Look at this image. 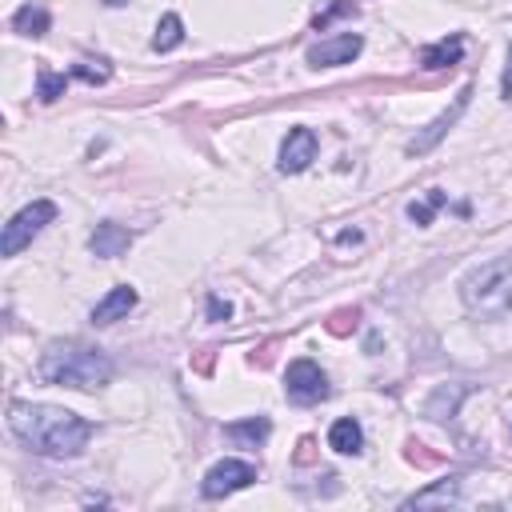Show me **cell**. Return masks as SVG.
<instances>
[{
	"instance_id": "cell-14",
	"label": "cell",
	"mask_w": 512,
	"mask_h": 512,
	"mask_svg": "<svg viewBox=\"0 0 512 512\" xmlns=\"http://www.w3.org/2000/svg\"><path fill=\"white\" fill-rule=\"evenodd\" d=\"M328 448L340 452V456H356V452L364 448V432H360V424H356L352 416H340V420L328 428Z\"/></svg>"
},
{
	"instance_id": "cell-13",
	"label": "cell",
	"mask_w": 512,
	"mask_h": 512,
	"mask_svg": "<svg viewBox=\"0 0 512 512\" xmlns=\"http://www.w3.org/2000/svg\"><path fill=\"white\" fill-rule=\"evenodd\" d=\"M464 396H468L464 384H440V388L424 400V416H428V420H452Z\"/></svg>"
},
{
	"instance_id": "cell-25",
	"label": "cell",
	"mask_w": 512,
	"mask_h": 512,
	"mask_svg": "<svg viewBox=\"0 0 512 512\" xmlns=\"http://www.w3.org/2000/svg\"><path fill=\"white\" fill-rule=\"evenodd\" d=\"M104 4H108V8H120V4H128V0H104Z\"/></svg>"
},
{
	"instance_id": "cell-15",
	"label": "cell",
	"mask_w": 512,
	"mask_h": 512,
	"mask_svg": "<svg viewBox=\"0 0 512 512\" xmlns=\"http://www.w3.org/2000/svg\"><path fill=\"white\" fill-rule=\"evenodd\" d=\"M268 432H272L268 416H248V420H232V424H224V436H228V440H236V444H244V448L264 444V440H268Z\"/></svg>"
},
{
	"instance_id": "cell-8",
	"label": "cell",
	"mask_w": 512,
	"mask_h": 512,
	"mask_svg": "<svg viewBox=\"0 0 512 512\" xmlns=\"http://www.w3.org/2000/svg\"><path fill=\"white\" fill-rule=\"evenodd\" d=\"M364 48V36L360 32H340L332 40H320L308 48V64L312 68H336V64H352Z\"/></svg>"
},
{
	"instance_id": "cell-17",
	"label": "cell",
	"mask_w": 512,
	"mask_h": 512,
	"mask_svg": "<svg viewBox=\"0 0 512 512\" xmlns=\"http://www.w3.org/2000/svg\"><path fill=\"white\" fill-rule=\"evenodd\" d=\"M456 500H460V480L448 476V480H440V484H432V488L408 496L404 504H408V508H428V504H456Z\"/></svg>"
},
{
	"instance_id": "cell-22",
	"label": "cell",
	"mask_w": 512,
	"mask_h": 512,
	"mask_svg": "<svg viewBox=\"0 0 512 512\" xmlns=\"http://www.w3.org/2000/svg\"><path fill=\"white\" fill-rule=\"evenodd\" d=\"M340 16H356V4L352 0H328V8L324 12H316V20H312V28L316 32H324L332 20H340Z\"/></svg>"
},
{
	"instance_id": "cell-4",
	"label": "cell",
	"mask_w": 512,
	"mask_h": 512,
	"mask_svg": "<svg viewBox=\"0 0 512 512\" xmlns=\"http://www.w3.org/2000/svg\"><path fill=\"white\" fill-rule=\"evenodd\" d=\"M52 220H56V204H52V200H32V204H24V208L4 224V232H0V256H16L20 248H28Z\"/></svg>"
},
{
	"instance_id": "cell-2",
	"label": "cell",
	"mask_w": 512,
	"mask_h": 512,
	"mask_svg": "<svg viewBox=\"0 0 512 512\" xmlns=\"http://www.w3.org/2000/svg\"><path fill=\"white\" fill-rule=\"evenodd\" d=\"M112 376H116L112 356L92 344H80V340H56L40 356V380L60 384V388L92 392V388H104Z\"/></svg>"
},
{
	"instance_id": "cell-6",
	"label": "cell",
	"mask_w": 512,
	"mask_h": 512,
	"mask_svg": "<svg viewBox=\"0 0 512 512\" xmlns=\"http://www.w3.org/2000/svg\"><path fill=\"white\" fill-rule=\"evenodd\" d=\"M284 392L296 404H316V400L328 396V376L320 372L316 360H292L288 372H284Z\"/></svg>"
},
{
	"instance_id": "cell-19",
	"label": "cell",
	"mask_w": 512,
	"mask_h": 512,
	"mask_svg": "<svg viewBox=\"0 0 512 512\" xmlns=\"http://www.w3.org/2000/svg\"><path fill=\"white\" fill-rule=\"evenodd\" d=\"M444 200H448V196H444L440 188H428L424 200H412V204H408V220H412L416 228H428L432 216H436V208H444Z\"/></svg>"
},
{
	"instance_id": "cell-10",
	"label": "cell",
	"mask_w": 512,
	"mask_h": 512,
	"mask_svg": "<svg viewBox=\"0 0 512 512\" xmlns=\"http://www.w3.org/2000/svg\"><path fill=\"white\" fill-rule=\"evenodd\" d=\"M128 244H132V232H128L124 224H116V220H100V224L92 228V236H88V248H92V256H100V260L124 256Z\"/></svg>"
},
{
	"instance_id": "cell-9",
	"label": "cell",
	"mask_w": 512,
	"mask_h": 512,
	"mask_svg": "<svg viewBox=\"0 0 512 512\" xmlns=\"http://www.w3.org/2000/svg\"><path fill=\"white\" fill-rule=\"evenodd\" d=\"M316 160V132L312 128H288L284 144H280V172H304Z\"/></svg>"
},
{
	"instance_id": "cell-21",
	"label": "cell",
	"mask_w": 512,
	"mask_h": 512,
	"mask_svg": "<svg viewBox=\"0 0 512 512\" xmlns=\"http://www.w3.org/2000/svg\"><path fill=\"white\" fill-rule=\"evenodd\" d=\"M68 76L72 80H84V84H104L112 76V68H108V60H80V64H72Z\"/></svg>"
},
{
	"instance_id": "cell-5",
	"label": "cell",
	"mask_w": 512,
	"mask_h": 512,
	"mask_svg": "<svg viewBox=\"0 0 512 512\" xmlns=\"http://www.w3.org/2000/svg\"><path fill=\"white\" fill-rule=\"evenodd\" d=\"M256 480V468L248 464V460H220V464H212L208 472H204V484H200V496L204 500H220V496H232V492H240V488H248Z\"/></svg>"
},
{
	"instance_id": "cell-16",
	"label": "cell",
	"mask_w": 512,
	"mask_h": 512,
	"mask_svg": "<svg viewBox=\"0 0 512 512\" xmlns=\"http://www.w3.org/2000/svg\"><path fill=\"white\" fill-rule=\"evenodd\" d=\"M48 28H52V16L44 4H24L12 16V32H20V36H44Z\"/></svg>"
},
{
	"instance_id": "cell-12",
	"label": "cell",
	"mask_w": 512,
	"mask_h": 512,
	"mask_svg": "<svg viewBox=\"0 0 512 512\" xmlns=\"http://www.w3.org/2000/svg\"><path fill=\"white\" fill-rule=\"evenodd\" d=\"M460 56H464V36L452 32V36H444V40H436V44H428L420 52V68H428V72L452 68V64H460Z\"/></svg>"
},
{
	"instance_id": "cell-23",
	"label": "cell",
	"mask_w": 512,
	"mask_h": 512,
	"mask_svg": "<svg viewBox=\"0 0 512 512\" xmlns=\"http://www.w3.org/2000/svg\"><path fill=\"white\" fill-rule=\"evenodd\" d=\"M208 316H212V320H228V316H232V304L220 300V296H208Z\"/></svg>"
},
{
	"instance_id": "cell-7",
	"label": "cell",
	"mask_w": 512,
	"mask_h": 512,
	"mask_svg": "<svg viewBox=\"0 0 512 512\" xmlns=\"http://www.w3.org/2000/svg\"><path fill=\"white\" fill-rule=\"evenodd\" d=\"M468 100H472V84H464V88L456 92L452 108H444V112H440V116H436L432 124H424V128H420V132H416V136L408 140V156H424V152H432V148H436V144H440V140L448 136V128H452V124H456V120L464 116Z\"/></svg>"
},
{
	"instance_id": "cell-20",
	"label": "cell",
	"mask_w": 512,
	"mask_h": 512,
	"mask_svg": "<svg viewBox=\"0 0 512 512\" xmlns=\"http://www.w3.org/2000/svg\"><path fill=\"white\" fill-rule=\"evenodd\" d=\"M68 80H72V76H64V72H48V68H40V76H36V96H40L44 104H52V100L68 88Z\"/></svg>"
},
{
	"instance_id": "cell-18",
	"label": "cell",
	"mask_w": 512,
	"mask_h": 512,
	"mask_svg": "<svg viewBox=\"0 0 512 512\" xmlns=\"http://www.w3.org/2000/svg\"><path fill=\"white\" fill-rule=\"evenodd\" d=\"M180 40H184V20L176 12H164L156 24V36H152V52H172V48H180Z\"/></svg>"
},
{
	"instance_id": "cell-3",
	"label": "cell",
	"mask_w": 512,
	"mask_h": 512,
	"mask_svg": "<svg viewBox=\"0 0 512 512\" xmlns=\"http://www.w3.org/2000/svg\"><path fill=\"white\" fill-rule=\"evenodd\" d=\"M460 300L472 316H484V320H496V316L512 312V252L472 268L460 280Z\"/></svg>"
},
{
	"instance_id": "cell-11",
	"label": "cell",
	"mask_w": 512,
	"mask_h": 512,
	"mask_svg": "<svg viewBox=\"0 0 512 512\" xmlns=\"http://www.w3.org/2000/svg\"><path fill=\"white\" fill-rule=\"evenodd\" d=\"M132 308H136V288H132V284H116V288H108L104 300H96L92 324H116V320H124Z\"/></svg>"
},
{
	"instance_id": "cell-24",
	"label": "cell",
	"mask_w": 512,
	"mask_h": 512,
	"mask_svg": "<svg viewBox=\"0 0 512 512\" xmlns=\"http://www.w3.org/2000/svg\"><path fill=\"white\" fill-rule=\"evenodd\" d=\"M500 96L512 100V48H508V64H504V76H500Z\"/></svg>"
},
{
	"instance_id": "cell-1",
	"label": "cell",
	"mask_w": 512,
	"mask_h": 512,
	"mask_svg": "<svg viewBox=\"0 0 512 512\" xmlns=\"http://www.w3.org/2000/svg\"><path fill=\"white\" fill-rule=\"evenodd\" d=\"M8 432L36 456L68 460L80 456L92 440V424L68 408L56 404H32V400H12L8 404Z\"/></svg>"
}]
</instances>
